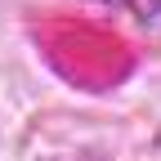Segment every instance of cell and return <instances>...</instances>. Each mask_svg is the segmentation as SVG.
<instances>
[{"label": "cell", "instance_id": "cell-1", "mask_svg": "<svg viewBox=\"0 0 161 161\" xmlns=\"http://www.w3.org/2000/svg\"><path fill=\"white\" fill-rule=\"evenodd\" d=\"M98 5H116V9H130L139 23H157L161 18V0H98Z\"/></svg>", "mask_w": 161, "mask_h": 161}]
</instances>
